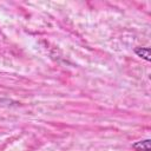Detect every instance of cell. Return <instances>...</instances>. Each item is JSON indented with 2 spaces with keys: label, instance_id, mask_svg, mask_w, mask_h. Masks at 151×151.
I'll return each instance as SVG.
<instances>
[{
  "label": "cell",
  "instance_id": "6da1fadb",
  "mask_svg": "<svg viewBox=\"0 0 151 151\" xmlns=\"http://www.w3.org/2000/svg\"><path fill=\"white\" fill-rule=\"evenodd\" d=\"M132 147L136 151H151L150 150V139H144V140H139L137 143H134L132 145Z\"/></svg>",
  "mask_w": 151,
  "mask_h": 151
},
{
  "label": "cell",
  "instance_id": "7a4b0ae2",
  "mask_svg": "<svg viewBox=\"0 0 151 151\" xmlns=\"http://www.w3.org/2000/svg\"><path fill=\"white\" fill-rule=\"evenodd\" d=\"M134 53L139 58H143L146 61L151 60V58H150V48L149 47H137V48H134Z\"/></svg>",
  "mask_w": 151,
  "mask_h": 151
}]
</instances>
